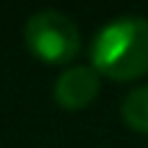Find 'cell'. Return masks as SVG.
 <instances>
[{
	"instance_id": "obj_2",
	"label": "cell",
	"mask_w": 148,
	"mask_h": 148,
	"mask_svg": "<svg viewBox=\"0 0 148 148\" xmlns=\"http://www.w3.org/2000/svg\"><path fill=\"white\" fill-rule=\"evenodd\" d=\"M23 42L44 65H65L81 49V31L65 13L39 10L26 21Z\"/></svg>"
},
{
	"instance_id": "obj_1",
	"label": "cell",
	"mask_w": 148,
	"mask_h": 148,
	"mask_svg": "<svg viewBox=\"0 0 148 148\" xmlns=\"http://www.w3.org/2000/svg\"><path fill=\"white\" fill-rule=\"evenodd\" d=\"M91 68L117 83L135 81L148 73V21L122 16L109 21L91 44Z\"/></svg>"
},
{
	"instance_id": "obj_3",
	"label": "cell",
	"mask_w": 148,
	"mask_h": 148,
	"mask_svg": "<svg viewBox=\"0 0 148 148\" xmlns=\"http://www.w3.org/2000/svg\"><path fill=\"white\" fill-rule=\"evenodd\" d=\"M99 88H101V81L94 68L73 65L60 73V78L55 81L52 96H55L57 107H62L68 112H78V109H86L99 96Z\"/></svg>"
},
{
	"instance_id": "obj_4",
	"label": "cell",
	"mask_w": 148,
	"mask_h": 148,
	"mask_svg": "<svg viewBox=\"0 0 148 148\" xmlns=\"http://www.w3.org/2000/svg\"><path fill=\"white\" fill-rule=\"evenodd\" d=\"M120 114L125 120V125L135 133L148 135V86H138L133 88L120 107Z\"/></svg>"
}]
</instances>
